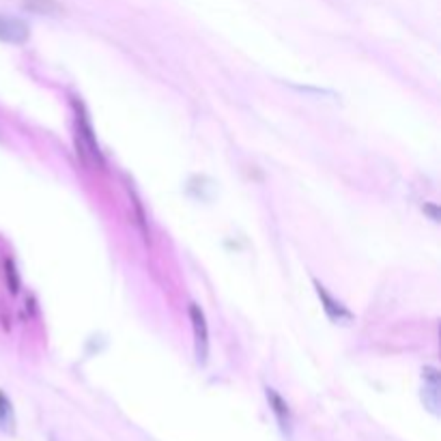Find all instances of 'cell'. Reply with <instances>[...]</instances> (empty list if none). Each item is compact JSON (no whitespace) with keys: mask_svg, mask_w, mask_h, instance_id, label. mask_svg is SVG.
<instances>
[{"mask_svg":"<svg viewBox=\"0 0 441 441\" xmlns=\"http://www.w3.org/2000/svg\"><path fill=\"white\" fill-rule=\"evenodd\" d=\"M75 145H78V155H82V162L84 164H104L102 159V151H99V145L95 140V134H93V127L88 123L86 114L84 112H78V136H75Z\"/></svg>","mask_w":441,"mask_h":441,"instance_id":"6da1fadb","label":"cell"},{"mask_svg":"<svg viewBox=\"0 0 441 441\" xmlns=\"http://www.w3.org/2000/svg\"><path fill=\"white\" fill-rule=\"evenodd\" d=\"M3 272H5V280H7V289L11 295H18L20 293V274L16 270V262L13 258H5L3 260Z\"/></svg>","mask_w":441,"mask_h":441,"instance_id":"ba28073f","label":"cell"},{"mask_svg":"<svg viewBox=\"0 0 441 441\" xmlns=\"http://www.w3.org/2000/svg\"><path fill=\"white\" fill-rule=\"evenodd\" d=\"M22 9L37 13V16H48V18H61L65 13V7L59 0H20Z\"/></svg>","mask_w":441,"mask_h":441,"instance_id":"8992f818","label":"cell"},{"mask_svg":"<svg viewBox=\"0 0 441 441\" xmlns=\"http://www.w3.org/2000/svg\"><path fill=\"white\" fill-rule=\"evenodd\" d=\"M28 37H30V30L26 22L18 18H9V16H0V41L20 46V43L28 41Z\"/></svg>","mask_w":441,"mask_h":441,"instance_id":"3957f363","label":"cell"},{"mask_svg":"<svg viewBox=\"0 0 441 441\" xmlns=\"http://www.w3.org/2000/svg\"><path fill=\"white\" fill-rule=\"evenodd\" d=\"M424 211H428V213H430V219H433V222H439V213H437V209H435V207L424 205Z\"/></svg>","mask_w":441,"mask_h":441,"instance_id":"30bf717a","label":"cell"},{"mask_svg":"<svg viewBox=\"0 0 441 441\" xmlns=\"http://www.w3.org/2000/svg\"><path fill=\"white\" fill-rule=\"evenodd\" d=\"M127 192H129V198H131V207H134V213H136V224H138L140 233L145 235V241H149V231H147V215H145V209H143V205H140V200H138V196H136V192H134V190L127 188Z\"/></svg>","mask_w":441,"mask_h":441,"instance_id":"9c48e42d","label":"cell"},{"mask_svg":"<svg viewBox=\"0 0 441 441\" xmlns=\"http://www.w3.org/2000/svg\"><path fill=\"white\" fill-rule=\"evenodd\" d=\"M265 392H267L270 407H272V411H274V416L278 420V426H280L282 435L291 439V435H293V418H291V409H289L286 401L282 399V396L274 387H267Z\"/></svg>","mask_w":441,"mask_h":441,"instance_id":"5b68a950","label":"cell"},{"mask_svg":"<svg viewBox=\"0 0 441 441\" xmlns=\"http://www.w3.org/2000/svg\"><path fill=\"white\" fill-rule=\"evenodd\" d=\"M16 428V420H13V407L11 401L7 399V394L0 389V430L5 433H13Z\"/></svg>","mask_w":441,"mask_h":441,"instance_id":"52a82bcc","label":"cell"},{"mask_svg":"<svg viewBox=\"0 0 441 441\" xmlns=\"http://www.w3.org/2000/svg\"><path fill=\"white\" fill-rule=\"evenodd\" d=\"M190 321H192V330H194L196 358L200 364H205L207 356H209V327H207V319H205V313L200 310V306L190 303Z\"/></svg>","mask_w":441,"mask_h":441,"instance_id":"7a4b0ae2","label":"cell"},{"mask_svg":"<svg viewBox=\"0 0 441 441\" xmlns=\"http://www.w3.org/2000/svg\"><path fill=\"white\" fill-rule=\"evenodd\" d=\"M315 289H317V295H319V299H321V303H323V310H325V315L334 321V323H342V325H349L351 321H353V315L346 310V308L340 303V301H336L327 291H325V286L323 284H319L317 280H315Z\"/></svg>","mask_w":441,"mask_h":441,"instance_id":"277c9868","label":"cell"}]
</instances>
